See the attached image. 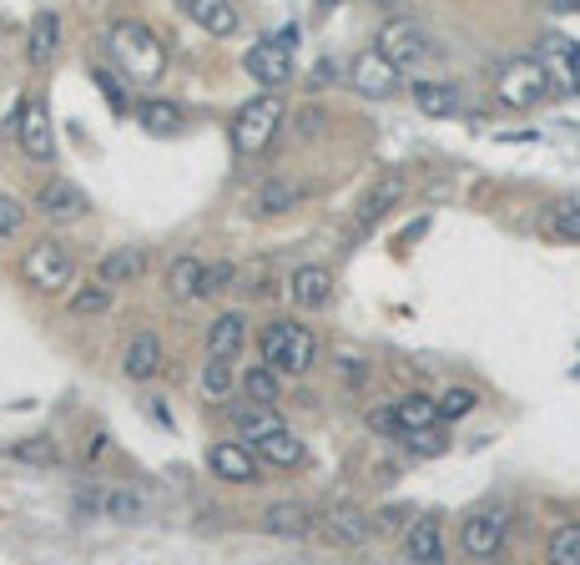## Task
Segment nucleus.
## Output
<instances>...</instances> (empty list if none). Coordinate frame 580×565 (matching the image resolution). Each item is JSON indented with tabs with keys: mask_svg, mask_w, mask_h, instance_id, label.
<instances>
[{
	"mask_svg": "<svg viewBox=\"0 0 580 565\" xmlns=\"http://www.w3.org/2000/svg\"><path fill=\"white\" fill-rule=\"evenodd\" d=\"M283 117H288V107H283V97H278V91L243 101V107H237V117H233V152L237 156H258L262 146L272 142V132L283 127Z\"/></svg>",
	"mask_w": 580,
	"mask_h": 565,
	"instance_id": "20e7f679",
	"label": "nucleus"
},
{
	"mask_svg": "<svg viewBox=\"0 0 580 565\" xmlns=\"http://www.w3.org/2000/svg\"><path fill=\"white\" fill-rule=\"evenodd\" d=\"M11 132L15 142H21V152L31 156V162H56V132H51V111H46V97H25L21 107H15L11 117Z\"/></svg>",
	"mask_w": 580,
	"mask_h": 565,
	"instance_id": "1a4fd4ad",
	"label": "nucleus"
},
{
	"mask_svg": "<svg viewBox=\"0 0 580 565\" xmlns=\"http://www.w3.org/2000/svg\"><path fill=\"white\" fill-rule=\"evenodd\" d=\"M96 86H101V97L111 101V111L127 107V86H121V76H111L107 66H96Z\"/></svg>",
	"mask_w": 580,
	"mask_h": 565,
	"instance_id": "37998d69",
	"label": "nucleus"
},
{
	"mask_svg": "<svg viewBox=\"0 0 580 565\" xmlns=\"http://www.w3.org/2000/svg\"><path fill=\"white\" fill-rule=\"evenodd\" d=\"M121 373L137 379V384H147V379L162 373V338H157L152 328H137V334L127 338V349H121Z\"/></svg>",
	"mask_w": 580,
	"mask_h": 565,
	"instance_id": "a211bd4d",
	"label": "nucleus"
},
{
	"mask_svg": "<svg viewBox=\"0 0 580 565\" xmlns=\"http://www.w3.org/2000/svg\"><path fill=\"white\" fill-rule=\"evenodd\" d=\"M409 445H415V455H439V449H444L434 434H409Z\"/></svg>",
	"mask_w": 580,
	"mask_h": 565,
	"instance_id": "de8ad7c7",
	"label": "nucleus"
},
{
	"mask_svg": "<svg viewBox=\"0 0 580 565\" xmlns=\"http://www.w3.org/2000/svg\"><path fill=\"white\" fill-rule=\"evenodd\" d=\"M474 404H480V394H474V389H464V384H454V389H444V394H439V420L454 424V420H464Z\"/></svg>",
	"mask_w": 580,
	"mask_h": 565,
	"instance_id": "f704fd0d",
	"label": "nucleus"
},
{
	"mask_svg": "<svg viewBox=\"0 0 580 565\" xmlns=\"http://www.w3.org/2000/svg\"><path fill=\"white\" fill-rule=\"evenodd\" d=\"M404 561L444 565V520L439 515H415V525L404 530Z\"/></svg>",
	"mask_w": 580,
	"mask_h": 565,
	"instance_id": "f3484780",
	"label": "nucleus"
},
{
	"mask_svg": "<svg viewBox=\"0 0 580 565\" xmlns=\"http://www.w3.org/2000/svg\"><path fill=\"white\" fill-rule=\"evenodd\" d=\"M243 344H248V318H243L237 308L217 313L213 324H207V359L233 363L237 354H243Z\"/></svg>",
	"mask_w": 580,
	"mask_h": 565,
	"instance_id": "6ab92c4d",
	"label": "nucleus"
},
{
	"mask_svg": "<svg viewBox=\"0 0 580 565\" xmlns=\"http://www.w3.org/2000/svg\"><path fill=\"white\" fill-rule=\"evenodd\" d=\"M21 465H36V469H51V465H61V449H56V439L51 434H36V439H21V445L11 449Z\"/></svg>",
	"mask_w": 580,
	"mask_h": 565,
	"instance_id": "473e14b6",
	"label": "nucleus"
},
{
	"mask_svg": "<svg viewBox=\"0 0 580 565\" xmlns=\"http://www.w3.org/2000/svg\"><path fill=\"white\" fill-rule=\"evenodd\" d=\"M21 273H25V283H31V289H41V293H61V289H72L76 258H72V248H66V242H56V238H36L31 248H25V258H21Z\"/></svg>",
	"mask_w": 580,
	"mask_h": 565,
	"instance_id": "0eeeda50",
	"label": "nucleus"
},
{
	"mask_svg": "<svg viewBox=\"0 0 580 565\" xmlns=\"http://www.w3.org/2000/svg\"><path fill=\"white\" fill-rule=\"evenodd\" d=\"M243 293H272L278 289V263L272 258H258V263L243 268V283H237Z\"/></svg>",
	"mask_w": 580,
	"mask_h": 565,
	"instance_id": "4c0bfd02",
	"label": "nucleus"
},
{
	"mask_svg": "<svg viewBox=\"0 0 580 565\" xmlns=\"http://www.w3.org/2000/svg\"><path fill=\"white\" fill-rule=\"evenodd\" d=\"M550 91H556V82H550V72L540 66V56H509L495 76V97L515 111L540 107Z\"/></svg>",
	"mask_w": 580,
	"mask_h": 565,
	"instance_id": "39448f33",
	"label": "nucleus"
},
{
	"mask_svg": "<svg viewBox=\"0 0 580 565\" xmlns=\"http://www.w3.org/2000/svg\"><path fill=\"white\" fill-rule=\"evenodd\" d=\"M319 530L329 545H344V551H358V545H368V535H374V515H364L358 506H348V500H339V506H329L319 515Z\"/></svg>",
	"mask_w": 580,
	"mask_h": 565,
	"instance_id": "9b49d317",
	"label": "nucleus"
},
{
	"mask_svg": "<svg viewBox=\"0 0 580 565\" xmlns=\"http://www.w3.org/2000/svg\"><path fill=\"white\" fill-rule=\"evenodd\" d=\"M182 11H187L207 36H233L237 21H243L237 6H227V0H182Z\"/></svg>",
	"mask_w": 580,
	"mask_h": 565,
	"instance_id": "a878e982",
	"label": "nucleus"
},
{
	"mask_svg": "<svg viewBox=\"0 0 580 565\" xmlns=\"http://www.w3.org/2000/svg\"><path fill=\"white\" fill-rule=\"evenodd\" d=\"M278 394H283L278 369H268V363H248V369H243V399H248V404L278 410Z\"/></svg>",
	"mask_w": 580,
	"mask_h": 565,
	"instance_id": "c85d7f7f",
	"label": "nucleus"
},
{
	"mask_svg": "<svg viewBox=\"0 0 580 565\" xmlns=\"http://www.w3.org/2000/svg\"><path fill=\"white\" fill-rule=\"evenodd\" d=\"M207 469L227 485H253L258 480V455L243 439H217V445H207Z\"/></svg>",
	"mask_w": 580,
	"mask_h": 565,
	"instance_id": "ddd939ff",
	"label": "nucleus"
},
{
	"mask_svg": "<svg viewBox=\"0 0 580 565\" xmlns=\"http://www.w3.org/2000/svg\"><path fill=\"white\" fill-rule=\"evenodd\" d=\"M374 51H379L384 61H394L399 72H415V66H425L429 56H439V41L429 36L419 21H409V15H394V21L379 25Z\"/></svg>",
	"mask_w": 580,
	"mask_h": 565,
	"instance_id": "423d86ee",
	"label": "nucleus"
},
{
	"mask_svg": "<svg viewBox=\"0 0 580 565\" xmlns=\"http://www.w3.org/2000/svg\"><path fill=\"white\" fill-rule=\"evenodd\" d=\"M545 228L566 242H580V203H556L550 217H545Z\"/></svg>",
	"mask_w": 580,
	"mask_h": 565,
	"instance_id": "c9c22d12",
	"label": "nucleus"
},
{
	"mask_svg": "<svg viewBox=\"0 0 580 565\" xmlns=\"http://www.w3.org/2000/svg\"><path fill=\"white\" fill-rule=\"evenodd\" d=\"M339 379L358 389V384H364V379H368V363L358 359V354H339Z\"/></svg>",
	"mask_w": 580,
	"mask_h": 565,
	"instance_id": "c03bdc74",
	"label": "nucleus"
},
{
	"mask_svg": "<svg viewBox=\"0 0 580 565\" xmlns=\"http://www.w3.org/2000/svg\"><path fill=\"white\" fill-rule=\"evenodd\" d=\"M293 127H298L303 137H319V132H323V111H319V107H303V111L293 117Z\"/></svg>",
	"mask_w": 580,
	"mask_h": 565,
	"instance_id": "a18cd8bd",
	"label": "nucleus"
},
{
	"mask_svg": "<svg viewBox=\"0 0 580 565\" xmlns=\"http://www.w3.org/2000/svg\"><path fill=\"white\" fill-rule=\"evenodd\" d=\"M545 565H580V520H566V525L550 530V541H545Z\"/></svg>",
	"mask_w": 580,
	"mask_h": 565,
	"instance_id": "2f4dec72",
	"label": "nucleus"
},
{
	"mask_svg": "<svg viewBox=\"0 0 580 565\" xmlns=\"http://www.w3.org/2000/svg\"><path fill=\"white\" fill-rule=\"evenodd\" d=\"M56 46H61V15L56 11H36V21H31V46H25L31 66H46V61L56 56Z\"/></svg>",
	"mask_w": 580,
	"mask_h": 565,
	"instance_id": "c756f323",
	"label": "nucleus"
},
{
	"mask_svg": "<svg viewBox=\"0 0 580 565\" xmlns=\"http://www.w3.org/2000/svg\"><path fill=\"white\" fill-rule=\"evenodd\" d=\"M107 455V434H92V449H86V459H101Z\"/></svg>",
	"mask_w": 580,
	"mask_h": 565,
	"instance_id": "09e8293b",
	"label": "nucleus"
},
{
	"mask_svg": "<svg viewBox=\"0 0 580 565\" xmlns=\"http://www.w3.org/2000/svg\"><path fill=\"white\" fill-rule=\"evenodd\" d=\"M348 82H354V91H358V97H368V101H389L394 91H404V72L394 66V61H384L374 46L354 56Z\"/></svg>",
	"mask_w": 580,
	"mask_h": 565,
	"instance_id": "9d476101",
	"label": "nucleus"
},
{
	"mask_svg": "<svg viewBox=\"0 0 580 565\" xmlns=\"http://www.w3.org/2000/svg\"><path fill=\"white\" fill-rule=\"evenodd\" d=\"M368 430L384 434V439H404V430H399V410H394V404H374V410H368Z\"/></svg>",
	"mask_w": 580,
	"mask_h": 565,
	"instance_id": "a19ab883",
	"label": "nucleus"
},
{
	"mask_svg": "<svg viewBox=\"0 0 580 565\" xmlns=\"http://www.w3.org/2000/svg\"><path fill=\"white\" fill-rule=\"evenodd\" d=\"M540 66L550 72V82L566 86V91H580V46L566 36H550L540 46Z\"/></svg>",
	"mask_w": 580,
	"mask_h": 565,
	"instance_id": "412c9836",
	"label": "nucleus"
},
{
	"mask_svg": "<svg viewBox=\"0 0 580 565\" xmlns=\"http://www.w3.org/2000/svg\"><path fill=\"white\" fill-rule=\"evenodd\" d=\"M394 410H399L404 439H409V434H429L439 424V399H429V394H404Z\"/></svg>",
	"mask_w": 580,
	"mask_h": 565,
	"instance_id": "cd10ccee",
	"label": "nucleus"
},
{
	"mask_svg": "<svg viewBox=\"0 0 580 565\" xmlns=\"http://www.w3.org/2000/svg\"><path fill=\"white\" fill-rule=\"evenodd\" d=\"M374 525H384V530H409L415 525V520H409V510H399V506H389V510H379V515H374Z\"/></svg>",
	"mask_w": 580,
	"mask_h": 565,
	"instance_id": "49530a36",
	"label": "nucleus"
},
{
	"mask_svg": "<svg viewBox=\"0 0 580 565\" xmlns=\"http://www.w3.org/2000/svg\"><path fill=\"white\" fill-rule=\"evenodd\" d=\"M237 283H243V268H237V263H213V268H207V298L237 289Z\"/></svg>",
	"mask_w": 580,
	"mask_h": 565,
	"instance_id": "79ce46f5",
	"label": "nucleus"
},
{
	"mask_svg": "<svg viewBox=\"0 0 580 565\" xmlns=\"http://www.w3.org/2000/svg\"><path fill=\"white\" fill-rule=\"evenodd\" d=\"M258 349L262 363L278 373H309L313 359H319V334L303 328L298 318H268L258 328Z\"/></svg>",
	"mask_w": 580,
	"mask_h": 565,
	"instance_id": "f257e3e1",
	"label": "nucleus"
},
{
	"mask_svg": "<svg viewBox=\"0 0 580 565\" xmlns=\"http://www.w3.org/2000/svg\"><path fill=\"white\" fill-rule=\"evenodd\" d=\"M111 298H117V293L101 289V283H92V289H76L72 293V313H76V318H96V313L111 308Z\"/></svg>",
	"mask_w": 580,
	"mask_h": 565,
	"instance_id": "e433bc0d",
	"label": "nucleus"
},
{
	"mask_svg": "<svg viewBox=\"0 0 580 565\" xmlns=\"http://www.w3.org/2000/svg\"><path fill=\"white\" fill-rule=\"evenodd\" d=\"M509 530H515V510L505 500H485V506H474L470 515L460 520V551L470 561H495L505 551Z\"/></svg>",
	"mask_w": 580,
	"mask_h": 565,
	"instance_id": "7ed1b4c3",
	"label": "nucleus"
},
{
	"mask_svg": "<svg viewBox=\"0 0 580 565\" xmlns=\"http://www.w3.org/2000/svg\"><path fill=\"white\" fill-rule=\"evenodd\" d=\"M303 197H309V187H303V182L268 177L258 193H253V213H258V217H278V213H288V207H298Z\"/></svg>",
	"mask_w": 580,
	"mask_h": 565,
	"instance_id": "b1692460",
	"label": "nucleus"
},
{
	"mask_svg": "<svg viewBox=\"0 0 580 565\" xmlns=\"http://www.w3.org/2000/svg\"><path fill=\"white\" fill-rule=\"evenodd\" d=\"M253 455L272 469H298L309 459V445H303L293 430H283V434H272V439H262V445H253Z\"/></svg>",
	"mask_w": 580,
	"mask_h": 565,
	"instance_id": "bb28decb",
	"label": "nucleus"
},
{
	"mask_svg": "<svg viewBox=\"0 0 580 565\" xmlns=\"http://www.w3.org/2000/svg\"><path fill=\"white\" fill-rule=\"evenodd\" d=\"M111 61L131 76L137 86H152L167 66V46L147 21H117L111 25Z\"/></svg>",
	"mask_w": 580,
	"mask_h": 565,
	"instance_id": "f03ea898",
	"label": "nucleus"
},
{
	"mask_svg": "<svg viewBox=\"0 0 580 565\" xmlns=\"http://www.w3.org/2000/svg\"><path fill=\"white\" fill-rule=\"evenodd\" d=\"M207 268L213 263H202V258H192V253L172 258V263H167V293H172L178 303L207 298Z\"/></svg>",
	"mask_w": 580,
	"mask_h": 565,
	"instance_id": "4be33fe9",
	"label": "nucleus"
},
{
	"mask_svg": "<svg viewBox=\"0 0 580 565\" xmlns=\"http://www.w3.org/2000/svg\"><path fill=\"white\" fill-rule=\"evenodd\" d=\"M233 424H237V439L243 445H262V439H272V434H283L288 430V420H283V410H262V404H237L233 410Z\"/></svg>",
	"mask_w": 580,
	"mask_h": 565,
	"instance_id": "aec40b11",
	"label": "nucleus"
},
{
	"mask_svg": "<svg viewBox=\"0 0 580 565\" xmlns=\"http://www.w3.org/2000/svg\"><path fill=\"white\" fill-rule=\"evenodd\" d=\"M142 127L157 137H178L182 127H187V111L178 107V101H167V97H147L142 101Z\"/></svg>",
	"mask_w": 580,
	"mask_h": 565,
	"instance_id": "7c9ffc66",
	"label": "nucleus"
},
{
	"mask_svg": "<svg viewBox=\"0 0 580 565\" xmlns=\"http://www.w3.org/2000/svg\"><path fill=\"white\" fill-rule=\"evenodd\" d=\"M21 222H25V203H21V197H11V193H0V242L15 238Z\"/></svg>",
	"mask_w": 580,
	"mask_h": 565,
	"instance_id": "ea45409f",
	"label": "nucleus"
},
{
	"mask_svg": "<svg viewBox=\"0 0 580 565\" xmlns=\"http://www.w3.org/2000/svg\"><path fill=\"white\" fill-rule=\"evenodd\" d=\"M313 525H319V515H313L309 500H272L262 510V530L283 535V541H303V535H313Z\"/></svg>",
	"mask_w": 580,
	"mask_h": 565,
	"instance_id": "dca6fc26",
	"label": "nucleus"
},
{
	"mask_svg": "<svg viewBox=\"0 0 580 565\" xmlns=\"http://www.w3.org/2000/svg\"><path fill=\"white\" fill-rule=\"evenodd\" d=\"M288 298H293L303 313L329 308V298H333V268L329 263H298L293 278H288Z\"/></svg>",
	"mask_w": 580,
	"mask_h": 565,
	"instance_id": "4468645a",
	"label": "nucleus"
},
{
	"mask_svg": "<svg viewBox=\"0 0 580 565\" xmlns=\"http://www.w3.org/2000/svg\"><path fill=\"white\" fill-rule=\"evenodd\" d=\"M197 389H202V399H233V363L207 359V363H202Z\"/></svg>",
	"mask_w": 580,
	"mask_h": 565,
	"instance_id": "72a5a7b5",
	"label": "nucleus"
},
{
	"mask_svg": "<svg viewBox=\"0 0 580 565\" xmlns=\"http://www.w3.org/2000/svg\"><path fill=\"white\" fill-rule=\"evenodd\" d=\"M147 273V248H111L101 263H96V283L101 289L117 293L121 283H131V278H142Z\"/></svg>",
	"mask_w": 580,
	"mask_h": 565,
	"instance_id": "5701e85b",
	"label": "nucleus"
},
{
	"mask_svg": "<svg viewBox=\"0 0 580 565\" xmlns=\"http://www.w3.org/2000/svg\"><path fill=\"white\" fill-rule=\"evenodd\" d=\"M399 197H404V172H384L374 187L364 193V203H358V217H354V242L358 238H368V232L379 228L384 217L399 207Z\"/></svg>",
	"mask_w": 580,
	"mask_h": 565,
	"instance_id": "f8f14e48",
	"label": "nucleus"
},
{
	"mask_svg": "<svg viewBox=\"0 0 580 565\" xmlns=\"http://www.w3.org/2000/svg\"><path fill=\"white\" fill-rule=\"evenodd\" d=\"M293 46H298V31H293V25H283L278 36H262L258 46H248L243 66H248V76H253L258 86L278 91V86L293 82Z\"/></svg>",
	"mask_w": 580,
	"mask_h": 565,
	"instance_id": "6e6552de",
	"label": "nucleus"
},
{
	"mask_svg": "<svg viewBox=\"0 0 580 565\" xmlns=\"http://www.w3.org/2000/svg\"><path fill=\"white\" fill-rule=\"evenodd\" d=\"M31 207L36 213H46V217H56V222H66V217H86V193L76 187L72 177H46L36 187V197H31Z\"/></svg>",
	"mask_w": 580,
	"mask_h": 565,
	"instance_id": "2eb2a0df",
	"label": "nucleus"
},
{
	"mask_svg": "<svg viewBox=\"0 0 580 565\" xmlns=\"http://www.w3.org/2000/svg\"><path fill=\"white\" fill-rule=\"evenodd\" d=\"M409 97L425 117H454L460 111V86L454 82H439V76H425V82L409 86Z\"/></svg>",
	"mask_w": 580,
	"mask_h": 565,
	"instance_id": "393cba45",
	"label": "nucleus"
},
{
	"mask_svg": "<svg viewBox=\"0 0 580 565\" xmlns=\"http://www.w3.org/2000/svg\"><path fill=\"white\" fill-rule=\"evenodd\" d=\"M96 510H107V515H142V500L131 490H107V495H96Z\"/></svg>",
	"mask_w": 580,
	"mask_h": 565,
	"instance_id": "58836bf2",
	"label": "nucleus"
}]
</instances>
